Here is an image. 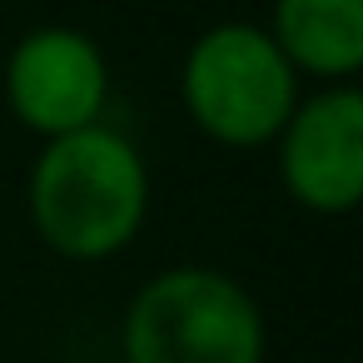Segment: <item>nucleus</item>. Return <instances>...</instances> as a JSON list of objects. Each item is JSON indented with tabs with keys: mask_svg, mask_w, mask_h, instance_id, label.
I'll list each match as a JSON object with an SVG mask.
<instances>
[{
	"mask_svg": "<svg viewBox=\"0 0 363 363\" xmlns=\"http://www.w3.org/2000/svg\"><path fill=\"white\" fill-rule=\"evenodd\" d=\"M26 204L45 249L60 259L100 264L140 234L150 209V169L125 135L85 125L55 135L40 150Z\"/></svg>",
	"mask_w": 363,
	"mask_h": 363,
	"instance_id": "f257e3e1",
	"label": "nucleus"
},
{
	"mask_svg": "<svg viewBox=\"0 0 363 363\" xmlns=\"http://www.w3.org/2000/svg\"><path fill=\"white\" fill-rule=\"evenodd\" d=\"M120 348L125 363H264L269 333L239 279L179 264L130 298Z\"/></svg>",
	"mask_w": 363,
	"mask_h": 363,
	"instance_id": "f03ea898",
	"label": "nucleus"
},
{
	"mask_svg": "<svg viewBox=\"0 0 363 363\" xmlns=\"http://www.w3.org/2000/svg\"><path fill=\"white\" fill-rule=\"evenodd\" d=\"M294 65L259 26H214L194 40L184 60V110L189 120L234 150H254L279 140L289 125Z\"/></svg>",
	"mask_w": 363,
	"mask_h": 363,
	"instance_id": "7ed1b4c3",
	"label": "nucleus"
},
{
	"mask_svg": "<svg viewBox=\"0 0 363 363\" xmlns=\"http://www.w3.org/2000/svg\"><path fill=\"white\" fill-rule=\"evenodd\" d=\"M279 174L303 209L348 214L363 199V95L343 85L294 105L279 130Z\"/></svg>",
	"mask_w": 363,
	"mask_h": 363,
	"instance_id": "20e7f679",
	"label": "nucleus"
},
{
	"mask_svg": "<svg viewBox=\"0 0 363 363\" xmlns=\"http://www.w3.org/2000/svg\"><path fill=\"white\" fill-rule=\"evenodd\" d=\"M6 95H11V110L21 115V125L55 140V135L100 125L110 75H105L100 50L80 30L45 26V30H30L11 50Z\"/></svg>",
	"mask_w": 363,
	"mask_h": 363,
	"instance_id": "39448f33",
	"label": "nucleus"
},
{
	"mask_svg": "<svg viewBox=\"0 0 363 363\" xmlns=\"http://www.w3.org/2000/svg\"><path fill=\"white\" fill-rule=\"evenodd\" d=\"M269 35L294 70L348 80L363 65V0H274Z\"/></svg>",
	"mask_w": 363,
	"mask_h": 363,
	"instance_id": "423d86ee",
	"label": "nucleus"
}]
</instances>
